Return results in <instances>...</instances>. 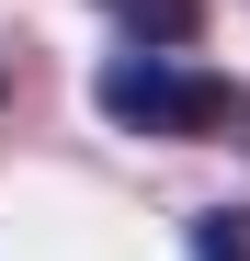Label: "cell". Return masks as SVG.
Segmentation results:
<instances>
[{
	"label": "cell",
	"mask_w": 250,
	"mask_h": 261,
	"mask_svg": "<svg viewBox=\"0 0 250 261\" xmlns=\"http://www.w3.org/2000/svg\"><path fill=\"white\" fill-rule=\"evenodd\" d=\"M193 261H250V204H216V216H193Z\"/></svg>",
	"instance_id": "obj_3"
},
{
	"label": "cell",
	"mask_w": 250,
	"mask_h": 261,
	"mask_svg": "<svg viewBox=\"0 0 250 261\" xmlns=\"http://www.w3.org/2000/svg\"><path fill=\"white\" fill-rule=\"evenodd\" d=\"M103 12L137 34V46H193L205 34V0H103Z\"/></svg>",
	"instance_id": "obj_2"
},
{
	"label": "cell",
	"mask_w": 250,
	"mask_h": 261,
	"mask_svg": "<svg viewBox=\"0 0 250 261\" xmlns=\"http://www.w3.org/2000/svg\"><path fill=\"white\" fill-rule=\"evenodd\" d=\"M103 125L125 137H239L250 148V91L216 68H182V57H114L103 68Z\"/></svg>",
	"instance_id": "obj_1"
}]
</instances>
